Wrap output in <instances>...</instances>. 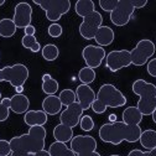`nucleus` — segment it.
<instances>
[{
	"label": "nucleus",
	"mask_w": 156,
	"mask_h": 156,
	"mask_svg": "<svg viewBox=\"0 0 156 156\" xmlns=\"http://www.w3.org/2000/svg\"><path fill=\"white\" fill-rule=\"evenodd\" d=\"M143 130L140 125H128L124 122L105 123L101 126L98 135L103 143L119 145L123 141L136 143L140 139Z\"/></svg>",
	"instance_id": "f257e3e1"
},
{
	"label": "nucleus",
	"mask_w": 156,
	"mask_h": 156,
	"mask_svg": "<svg viewBox=\"0 0 156 156\" xmlns=\"http://www.w3.org/2000/svg\"><path fill=\"white\" fill-rule=\"evenodd\" d=\"M46 129L45 126H31L29 133L14 136L10 139V146L12 151H24L36 154L45 150L46 145Z\"/></svg>",
	"instance_id": "f03ea898"
},
{
	"label": "nucleus",
	"mask_w": 156,
	"mask_h": 156,
	"mask_svg": "<svg viewBox=\"0 0 156 156\" xmlns=\"http://www.w3.org/2000/svg\"><path fill=\"white\" fill-rule=\"evenodd\" d=\"M131 89L140 97L136 108L143 115H151L156 109V86L145 80H136L133 83Z\"/></svg>",
	"instance_id": "7ed1b4c3"
},
{
	"label": "nucleus",
	"mask_w": 156,
	"mask_h": 156,
	"mask_svg": "<svg viewBox=\"0 0 156 156\" xmlns=\"http://www.w3.org/2000/svg\"><path fill=\"white\" fill-rule=\"evenodd\" d=\"M34 4L40 6L45 11L47 20L52 23L58 21L71 9L69 0H34Z\"/></svg>",
	"instance_id": "20e7f679"
},
{
	"label": "nucleus",
	"mask_w": 156,
	"mask_h": 156,
	"mask_svg": "<svg viewBox=\"0 0 156 156\" xmlns=\"http://www.w3.org/2000/svg\"><path fill=\"white\" fill-rule=\"evenodd\" d=\"M29 80V68L23 63L0 68V82H9L14 88L24 86Z\"/></svg>",
	"instance_id": "39448f33"
},
{
	"label": "nucleus",
	"mask_w": 156,
	"mask_h": 156,
	"mask_svg": "<svg viewBox=\"0 0 156 156\" xmlns=\"http://www.w3.org/2000/svg\"><path fill=\"white\" fill-rule=\"evenodd\" d=\"M97 99L107 105V108H120L126 104L125 95L110 83H105L99 88L97 93Z\"/></svg>",
	"instance_id": "423d86ee"
},
{
	"label": "nucleus",
	"mask_w": 156,
	"mask_h": 156,
	"mask_svg": "<svg viewBox=\"0 0 156 156\" xmlns=\"http://www.w3.org/2000/svg\"><path fill=\"white\" fill-rule=\"evenodd\" d=\"M155 44L151 40L147 38H143L140 40L136 46L130 51L131 55V65L134 66H144L147 63V61L155 55Z\"/></svg>",
	"instance_id": "0eeeda50"
},
{
	"label": "nucleus",
	"mask_w": 156,
	"mask_h": 156,
	"mask_svg": "<svg viewBox=\"0 0 156 156\" xmlns=\"http://www.w3.org/2000/svg\"><path fill=\"white\" fill-rule=\"evenodd\" d=\"M135 9L131 0H119L118 5L110 12V21L115 26H125L130 21Z\"/></svg>",
	"instance_id": "6e6552de"
},
{
	"label": "nucleus",
	"mask_w": 156,
	"mask_h": 156,
	"mask_svg": "<svg viewBox=\"0 0 156 156\" xmlns=\"http://www.w3.org/2000/svg\"><path fill=\"white\" fill-rule=\"evenodd\" d=\"M103 24V16L98 11H93L92 14L83 17V21L80 25V35L84 40H94V36L98 29Z\"/></svg>",
	"instance_id": "1a4fd4ad"
},
{
	"label": "nucleus",
	"mask_w": 156,
	"mask_h": 156,
	"mask_svg": "<svg viewBox=\"0 0 156 156\" xmlns=\"http://www.w3.org/2000/svg\"><path fill=\"white\" fill-rule=\"evenodd\" d=\"M131 65V55L128 50H113L105 56V66L110 72H118Z\"/></svg>",
	"instance_id": "9d476101"
},
{
	"label": "nucleus",
	"mask_w": 156,
	"mask_h": 156,
	"mask_svg": "<svg viewBox=\"0 0 156 156\" xmlns=\"http://www.w3.org/2000/svg\"><path fill=\"white\" fill-rule=\"evenodd\" d=\"M107 52L103 47L101 46H95V45H88L82 50V57L89 68H98L103 60H105Z\"/></svg>",
	"instance_id": "9b49d317"
},
{
	"label": "nucleus",
	"mask_w": 156,
	"mask_h": 156,
	"mask_svg": "<svg viewBox=\"0 0 156 156\" xmlns=\"http://www.w3.org/2000/svg\"><path fill=\"white\" fill-rule=\"evenodd\" d=\"M83 108L82 105L76 102L68 107H66V109L63 112H61V115H60V123L61 124H65L69 128H74L80 124L81 122V118L83 116Z\"/></svg>",
	"instance_id": "f8f14e48"
},
{
	"label": "nucleus",
	"mask_w": 156,
	"mask_h": 156,
	"mask_svg": "<svg viewBox=\"0 0 156 156\" xmlns=\"http://www.w3.org/2000/svg\"><path fill=\"white\" fill-rule=\"evenodd\" d=\"M32 20V8L29 3H19L15 5L12 21L17 29H25L31 25Z\"/></svg>",
	"instance_id": "ddd939ff"
},
{
	"label": "nucleus",
	"mask_w": 156,
	"mask_h": 156,
	"mask_svg": "<svg viewBox=\"0 0 156 156\" xmlns=\"http://www.w3.org/2000/svg\"><path fill=\"white\" fill-rule=\"evenodd\" d=\"M71 149L76 155L97 151V140L90 135H76L71 140Z\"/></svg>",
	"instance_id": "4468645a"
},
{
	"label": "nucleus",
	"mask_w": 156,
	"mask_h": 156,
	"mask_svg": "<svg viewBox=\"0 0 156 156\" xmlns=\"http://www.w3.org/2000/svg\"><path fill=\"white\" fill-rule=\"evenodd\" d=\"M74 92H76V97H77V102L82 105L83 110L90 109L93 102L97 98L95 92L88 84H80L76 88Z\"/></svg>",
	"instance_id": "2eb2a0df"
},
{
	"label": "nucleus",
	"mask_w": 156,
	"mask_h": 156,
	"mask_svg": "<svg viewBox=\"0 0 156 156\" xmlns=\"http://www.w3.org/2000/svg\"><path fill=\"white\" fill-rule=\"evenodd\" d=\"M48 115L44 110H27L24 115V122L31 126H44L47 123Z\"/></svg>",
	"instance_id": "dca6fc26"
},
{
	"label": "nucleus",
	"mask_w": 156,
	"mask_h": 156,
	"mask_svg": "<svg viewBox=\"0 0 156 156\" xmlns=\"http://www.w3.org/2000/svg\"><path fill=\"white\" fill-rule=\"evenodd\" d=\"M114 38H115V34H114L113 29L109 27V26H101L98 29V31H97L95 36H94L95 42L98 44V46H101V47L112 45Z\"/></svg>",
	"instance_id": "f3484780"
},
{
	"label": "nucleus",
	"mask_w": 156,
	"mask_h": 156,
	"mask_svg": "<svg viewBox=\"0 0 156 156\" xmlns=\"http://www.w3.org/2000/svg\"><path fill=\"white\" fill-rule=\"evenodd\" d=\"M62 103L57 95H47L42 101V110L47 115H57L62 112Z\"/></svg>",
	"instance_id": "a211bd4d"
},
{
	"label": "nucleus",
	"mask_w": 156,
	"mask_h": 156,
	"mask_svg": "<svg viewBox=\"0 0 156 156\" xmlns=\"http://www.w3.org/2000/svg\"><path fill=\"white\" fill-rule=\"evenodd\" d=\"M11 105L10 110L14 112L15 114H25L29 110L30 107V101L25 94H15L11 97Z\"/></svg>",
	"instance_id": "6ab92c4d"
},
{
	"label": "nucleus",
	"mask_w": 156,
	"mask_h": 156,
	"mask_svg": "<svg viewBox=\"0 0 156 156\" xmlns=\"http://www.w3.org/2000/svg\"><path fill=\"white\" fill-rule=\"evenodd\" d=\"M123 122L128 125H139L143 120V114L136 107H128L124 109L123 114Z\"/></svg>",
	"instance_id": "aec40b11"
},
{
	"label": "nucleus",
	"mask_w": 156,
	"mask_h": 156,
	"mask_svg": "<svg viewBox=\"0 0 156 156\" xmlns=\"http://www.w3.org/2000/svg\"><path fill=\"white\" fill-rule=\"evenodd\" d=\"M53 138L56 139V141L66 144V143H68L73 139V129L60 123L53 129Z\"/></svg>",
	"instance_id": "412c9836"
},
{
	"label": "nucleus",
	"mask_w": 156,
	"mask_h": 156,
	"mask_svg": "<svg viewBox=\"0 0 156 156\" xmlns=\"http://www.w3.org/2000/svg\"><path fill=\"white\" fill-rule=\"evenodd\" d=\"M74 10L78 16H81L83 19L87 15L95 11V4L93 0H78L74 5Z\"/></svg>",
	"instance_id": "4be33fe9"
},
{
	"label": "nucleus",
	"mask_w": 156,
	"mask_h": 156,
	"mask_svg": "<svg viewBox=\"0 0 156 156\" xmlns=\"http://www.w3.org/2000/svg\"><path fill=\"white\" fill-rule=\"evenodd\" d=\"M48 152L51 154V156H77L71 147H68L65 143L60 141L52 143L48 147Z\"/></svg>",
	"instance_id": "5701e85b"
},
{
	"label": "nucleus",
	"mask_w": 156,
	"mask_h": 156,
	"mask_svg": "<svg viewBox=\"0 0 156 156\" xmlns=\"http://www.w3.org/2000/svg\"><path fill=\"white\" fill-rule=\"evenodd\" d=\"M141 146L146 150H152L156 147V131L152 129H147L144 130L140 135V139H139Z\"/></svg>",
	"instance_id": "b1692460"
},
{
	"label": "nucleus",
	"mask_w": 156,
	"mask_h": 156,
	"mask_svg": "<svg viewBox=\"0 0 156 156\" xmlns=\"http://www.w3.org/2000/svg\"><path fill=\"white\" fill-rule=\"evenodd\" d=\"M16 30H17V27L14 24L12 19L4 17L0 20V36L2 37H5V38L12 37L16 34Z\"/></svg>",
	"instance_id": "393cba45"
},
{
	"label": "nucleus",
	"mask_w": 156,
	"mask_h": 156,
	"mask_svg": "<svg viewBox=\"0 0 156 156\" xmlns=\"http://www.w3.org/2000/svg\"><path fill=\"white\" fill-rule=\"evenodd\" d=\"M95 71L93 68H89V67H83L80 69V72H78V80L81 81L82 84H90L95 81Z\"/></svg>",
	"instance_id": "a878e982"
},
{
	"label": "nucleus",
	"mask_w": 156,
	"mask_h": 156,
	"mask_svg": "<svg viewBox=\"0 0 156 156\" xmlns=\"http://www.w3.org/2000/svg\"><path fill=\"white\" fill-rule=\"evenodd\" d=\"M41 53L46 61L52 62V61L57 60L58 56H60V50H58V47L53 44H47L46 46H44L41 48Z\"/></svg>",
	"instance_id": "bb28decb"
},
{
	"label": "nucleus",
	"mask_w": 156,
	"mask_h": 156,
	"mask_svg": "<svg viewBox=\"0 0 156 156\" xmlns=\"http://www.w3.org/2000/svg\"><path fill=\"white\" fill-rule=\"evenodd\" d=\"M21 44H23V46L25 48L30 50L31 52H38V51H41V45H40V42L36 40L35 36H27V35H25L21 38Z\"/></svg>",
	"instance_id": "cd10ccee"
},
{
	"label": "nucleus",
	"mask_w": 156,
	"mask_h": 156,
	"mask_svg": "<svg viewBox=\"0 0 156 156\" xmlns=\"http://www.w3.org/2000/svg\"><path fill=\"white\" fill-rule=\"evenodd\" d=\"M58 98H60L62 105H66V107H68V105H71V104L77 102L76 92L72 90V89H63V90H61L60 95H58Z\"/></svg>",
	"instance_id": "c85d7f7f"
},
{
	"label": "nucleus",
	"mask_w": 156,
	"mask_h": 156,
	"mask_svg": "<svg viewBox=\"0 0 156 156\" xmlns=\"http://www.w3.org/2000/svg\"><path fill=\"white\" fill-rule=\"evenodd\" d=\"M58 90V82L55 78L50 77L48 80L42 81V92L47 95H55Z\"/></svg>",
	"instance_id": "c756f323"
},
{
	"label": "nucleus",
	"mask_w": 156,
	"mask_h": 156,
	"mask_svg": "<svg viewBox=\"0 0 156 156\" xmlns=\"http://www.w3.org/2000/svg\"><path fill=\"white\" fill-rule=\"evenodd\" d=\"M80 126L83 131H92L94 129V120L89 115H83L80 122Z\"/></svg>",
	"instance_id": "7c9ffc66"
},
{
	"label": "nucleus",
	"mask_w": 156,
	"mask_h": 156,
	"mask_svg": "<svg viewBox=\"0 0 156 156\" xmlns=\"http://www.w3.org/2000/svg\"><path fill=\"white\" fill-rule=\"evenodd\" d=\"M119 0H99V6L102 10L107 11V12H112L114 10V8L118 5Z\"/></svg>",
	"instance_id": "2f4dec72"
},
{
	"label": "nucleus",
	"mask_w": 156,
	"mask_h": 156,
	"mask_svg": "<svg viewBox=\"0 0 156 156\" xmlns=\"http://www.w3.org/2000/svg\"><path fill=\"white\" fill-rule=\"evenodd\" d=\"M47 31H48V35H50L51 37H53V38L60 37V36L62 35V32H63L62 26H61L60 24H57V23H52V24L48 26Z\"/></svg>",
	"instance_id": "473e14b6"
},
{
	"label": "nucleus",
	"mask_w": 156,
	"mask_h": 156,
	"mask_svg": "<svg viewBox=\"0 0 156 156\" xmlns=\"http://www.w3.org/2000/svg\"><path fill=\"white\" fill-rule=\"evenodd\" d=\"M11 146H10V141L2 139L0 140V156H10L11 154Z\"/></svg>",
	"instance_id": "72a5a7b5"
},
{
	"label": "nucleus",
	"mask_w": 156,
	"mask_h": 156,
	"mask_svg": "<svg viewBox=\"0 0 156 156\" xmlns=\"http://www.w3.org/2000/svg\"><path fill=\"white\" fill-rule=\"evenodd\" d=\"M128 156H156V147L152 150H146V151L134 149L128 154Z\"/></svg>",
	"instance_id": "f704fd0d"
},
{
	"label": "nucleus",
	"mask_w": 156,
	"mask_h": 156,
	"mask_svg": "<svg viewBox=\"0 0 156 156\" xmlns=\"http://www.w3.org/2000/svg\"><path fill=\"white\" fill-rule=\"evenodd\" d=\"M92 110L95 113V114H103V113H105V110H107V105H104L101 101H98L95 98V101L93 102V104H92Z\"/></svg>",
	"instance_id": "c9c22d12"
},
{
	"label": "nucleus",
	"mask_w": 156,
	"mask_h": 156,
	"mask_svg": "<svg viewBox=\"0 0 156 156\" xmlns=\"http://www.w3.org/2000/svg\"><path fill=\"white\" fill-rule=\"evenodd\" d=\"M9 115H10V108H8L4 104L0 103V123L8 120Z\"/></svg>",
	"instance_id": "e433bc0d"
},
{
	"label": "nucleus",
	"mask_w": 156,
	"mask_h": 156,
	"mask_svg": "<svg viewBox=\"0 0 156 156\" xmlns=\"http://www.w3.org/2000/svg\"><path fill=\"white\" fill-rule=\"evenodd\" d=\"M147 73L156 78V58H152L147 62Z\"/></svg>",
	"instance_id": "4c0bfd02"
},
{
	"label": "nucleus",
	"mask_w": 156,
	"mask_h": 156,
	"mask_svg": "<svg viewBox=\"0 0 156 156\" xmlns=\"http://www.w3.org/2000/svg\"><path fill=\"white\" fill-rule=\"evenodd\" d=\"M134 9H143L147 5V0H131Z\"/></svg>",
	"instance_id": "58836bf2"
},
{
	"label": "nucleus",
	"mask_w": 156,
	"mask_h": 156,
	"mask_svg": "<svg viewBox=\"0 0 156 156\" xmlns=\"http://www.w3.org/2000/svg\"><path fill=\"white\" fill-rule=\"evenodd\" d=\"M24 31H25V35H27V36H35L36 29H35V26L29 25L27 27H25V29H24Z\"/></svg>",
	"instance_id": "ea45409f"
},
{
	"label": "nucleus",
	"mask_w": 156,
	"mask_h": 156,
	"mask_svg": "<svg viewBox=\"0 0 156 156\" xmlns=\"http://www.w3.org/2000/svg\"><path fill=\"white\" fill-rule=\"evenodd\" d=\"M10 156H35V154H31V152H24V151H11Z\"/></svg>",
	"instance_id": "a19ab883"
},
{
	"label": "nucleus",
	"mask_w": 156,
	"mask_h": 156,
	"mask_svg": "<svg viewBox=\"0 0 156 156\" xmlns=\"http://www.w3.org/2000/svg\"><path fill=\"white\" fill-rule=\"evenodd\" d=\"M77 156H102L98 151H90V152H84V154H78Z\"/></svg>",
	"instance_id": "79ce46f5"
},
{
	"label": "nucleus",
	"mask_w": 156,
	"mask_h": 156,
	"mask_svg": "<svg viewBox=\"0 0 156 156\" xmlns=\"http://www.w3.org/2000/svg\"><path fill=\"white\" fill-rule=\"evenodd\" d=\"M0 103L4 104V105L8 107V108H10V105H11V99H10V98H3L2 101H0Z\"/></svg>",
	"instance_id": "37998d69"
},
{
	"label": "nucleus",
	"mask_w": 156,
	"mask_h": 156,
	"mask_svg": "<svg viewBox=\"0 0 156 156\" xmlns=\"http://www.w3.org/2000/svg\"><path fill=\"white\" fill-rule=\"evenodd\" d=\"M35 156H51V154L47 151V150H41L35 154Z\"/></svg>",
	"instance_id": "c03bdc74"
},
{
	"label": "nucleus",
	"mask_w": 156,
	"mask_h": 156,
	"mask_svg": "<svg viewBox=\"0 0 156 156\" xmlns=\"http://www.w3.org/2000/svg\"><path fill=\"white\" fill-rule=\"evenodd\" d=\"M115 122H118L116 120V115L115 114H110L109 115V123H115Z\"/></svg>",
	"instance_id": "a18cd8bd"
},
{
	"label": "nucleus",
	"mask_w": 156,
	"mask_h": 156,
	"mask_svg": "<svg viewBox=\"0 0 156 156\" xmlns=\"http://www.w3.org/2000/svg\"><path fill=\"white\" fill-rule=\"evenodd\" d=\"M15 90H16V94H21V93L24 92V86H20V87H16V88H15Z\"/></svg>",
	"instance_id": "49530a36"
},
{
	"label": "nucleus",
	"mask_w": 156,
	"mask_h": 156,
	"mask_svg": "<svg viewBox=\"0 0 156 156\" xmlns=\"http://www.w3.org/2000/svg\"><path fill=\"white\" fill-rule=\"evenodd\" d=\"M151 116H152V120H154V123L156 124V109L154 110V113L151 114Z\"/></svg>",
	"instance_id": "de8ad7c7"
},
{
	"label": "nucleus",
	"mask_w": 156,
	"mask_h": 156,
	"mask_svg": "<svg viewBox=\"0 0 156 156\" xmlns=\"http://www.w3.org/2000/svg\"><path fill=\"white\" fill-rule=\"evenodd\" d=\"M5 4V0H0V6H3Z\"/></svg>",
	"instance_id": "09e8293b"
},
{
	"label": "nucleus",
	"mask_w": 156,
	"mask_h": 156,
	"mask_svg": "<svg viewBox=\"0 0 156 156\" xmlns=\"http://www.w3.org/2000/svg\"><path fill=\"white\" fill-rule=\"evenodd\" d=\"M3 98H2V92H0V101H2Z\"/></svg>",
	"instance_id": "8fccbe9b"
},
{
	"label": "nucleus",
	"mask_w": 156,
	"mask_h": 156,
	"mask_svg": "<svg viewBox=\"0 0 156 156\" xmlns=\"http://www.w3.org/2000/svg\"><path fill=\"white\" fill-rule=\"evenodd\" d=\"M109 156H120V155H109Z\"/></svg>",
	"instance_id": "3c124183"
}]
</instances>
